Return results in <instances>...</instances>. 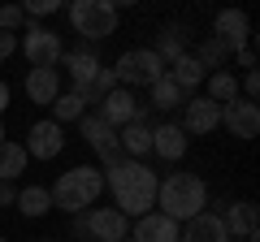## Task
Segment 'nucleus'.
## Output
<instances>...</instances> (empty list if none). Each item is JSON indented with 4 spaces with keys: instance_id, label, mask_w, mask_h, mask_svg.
<instances>
[{
    "instance_id": "obj_2",
    "label": "nucleus",
    "mask_w": 260,
    "mask_h": 242,
    "mask_svg": "<svg viewBox=\"0 0 260 242\" xmlns=\"http://www.w3.org/2000/svg\"><path fill=\"white\" fill-rule=\"evenodd\" d=\"M204 204H208V186L195 173H169L156 186V212L169 216V221H178V225H186L191 216H200Z\"/></svg>"
},
{
    "instance_id": "obj_12",
    "label": "nucleus",
    "mask_w": 260,
    "mask_h": 242,
    "mask_svg": "<svg viewBox=\"0 0 260 242\" xmlns=\"http://www.w3.org/2000/svg\"><path fill=\"white\" fill-rule=\"evenodd\" d=\"M182 134L191 139V134H213L217 126H221V104H213L208 95H195V100L182 104Z\"/></svg>"
},
{
    "instance_id": "obj_8",
    "label": "nucleus",
    "mask_w": 260,
    "mask_h": 242,
    "mask_svg": "<svg viewBox=\"0 0 260 242\" xmlns=\"http://www.w3.org/2000/svg\"><path fill=\"white\" fill-rule=\"evenodd\" d=\"M100 121H109L113 130H121V126H130V121H148L143 117V104L135 100V91H126V87H117V91H109L100 100V112H95Z\"/></svg>"
},
{
    "instance_id": "obj_39",
    "label": "nucleus",
    "mask_w": 260,
    "mask_h": 242,
    "mask_svg": "<svg viewBox=\"0 0 260 242\" xmlns=\"http://www.w3.org/2000/svg\"><path fill=\"white\" fill-rule=\"evenodd\" d=\"M126 242H130V238H126Z\"/></svg>"
},
{
    "instance_id": "obj_23",
    "label": "nucleus",
    "mask_w": 260,
    "mask_h": 242,
    "mask_svg": "<svg viewBox=\"0 0 260 242\" xmlns=\"http://www.w3.org/2000/svg\"><path fill=\"white\" fill-rule=\"evenodd\" d=\"M152 52H156L165 65H174L178 56H186V30H182V26H160L156 48H152Z\"/></svg>"
},
{
    "instance_id": "obj_21",
    "label": "nucleus",
    "mask_w": 260,
    "mask_h": 242,
    "mask_svg": "<svg viewBox=\"0 0 260 242\" xmlns=\"http://www.w3.org/2000/svg\"><path fill=\"white\" fill-rule=\"evenodd\" d=\"M26 147L22 143H13V139H5L0 143V182H18L22 173H26Z\"/></svg>"
},
{
    "instance_id": "obj_15",
    "label": "nucleus",
    "mask_w": 260,
    "mask_h": 242,
    "mask_svg": "<svg viewBox=\"0 0 260 242\" xmlns=\"http://www.w3.org/2000/svg\"><path fill=\"white\" fill-rule=\"evenodd\" d=\"M178 233H182L178 221H169V216H160V212H148V216L135 221L130 242H178Z\"/></svg>"
},
{
    "instance_id": "obj_31",
    "label": "nucleus",
    "mask_w": 260,
    "mask_h": 242,
    "mask_svg": "<svg viewBox=\"0 0 260 242\" xmlns=\"http://www.w3.org/2000/svg\"><path fill=\"white\" fill-rule=\"evenodd\" d=\"M239 95H243V100H256V95H260V74H256V69H247V74H243Z\"/></svg>"
},
{
    "instance_id": "obj_24",
    "label": "nucleus",
    "mask_w": 260,
    "mask_h": 242,
    "mask_svg": "<svg viewBox=\"0 0 260 242\" xmlns=\"http://www.w3.org/2000/svg\"><path fill=\"white\" fill-rule=\"evenodd\" d=\"M165 74L174 78V83L182 87V91H195V87H200V83L208 78V74H204V65H200V61H195L191 52H186V56H178V61H174V65L165 69Z\"/></svg>"
},
{
    "instance_id": "obj_6",
    "label": "nucleus",
    "mask_w": 260,
    "mask_h": 242,
    "mask_svg": "<svg viewBox=\"0 0 260 242\" xmlns=\"http://www.w3.org/2000/svg\"><path fill=\"white\" fill-rule=\"evenodd\" d=\"M18 48L26 52L30 69H56L61 65V35H56L52 26H44V22H26V35L18 39Z\"/></svg>"
},
{
    "instance_id": "obj_28",
    "label": "nucleus",
    "mask_w": 260,
    "mask_h": 242,
    "mask_svg": "<svg viewBox=\"0 0 260 242\" xmlns=\"http://www.w3.org/2000/svg\"><path fill=\"white\" fill-rule=\"evenodd\" d=\"M208 100H213V104H230V100H239V78H234L230 69H217V74H208Z\"/></svg>"
},
{
    "instance_id": "obj_18",
    "label": "nucleus",
    "mask_w": 260,
    "mask_h": 242,
    "mask_svg": "<svg viewBox=\"0 0 260 242\" xmlns=\"http://www.w3.org/2000/svg\"><path fill=\"white\" fill-rule=\"evenodd\" d=\"M221 225H225V233H234V238H247V242H256V204H251V199L225 204Z\"/></svg>"
},
{
    "instance_id": "obj_34",
    "label": "nucleus",
    "mask_w": 260,
    "mask_h": 242,
    "mask_svg": "<svg viewBox=\"0 0 260 242\" xmlns=\"http://www.w3.org/2000/svg\"><path fill=\"white\" fill-rule=\"evenodd\" d=\"M9 204H18V186L13 182H0V208H9Z\"/></svg>"
},
{
    "instance_id": "obj_17",
    "label": "nucleus",
    "mask_w": 260,
    "mask_h": 242,
    "mask_svg": "<svg viewBox=\"0 0 260 242\" xmlns=\"http://www.w3.org/2000/svg\"><path fill=\"white\" fill-rule=\"evenodd\" d=\"M152 156H160V160H182V156H186V134H182V126H174V121L152 126Z\"/></svg>"
},
{
    "instance_id": "obj_1",
    "label": "nucleus",
    "mask_w": 260,
    "mask_h": 242,
    "mask_svg": "<svg viewBox=\"0 0 260 242\" xmlns=\"http://www.w3.org/2000/svg\"><path fill=\"white\" fill-rule=\"evenodd\" d=\"M104 186L113 190V204H117V212L126 216H148L152 208H156V186H160V177L152 173L143 160H126L121 156L117 165H109L104 169Z\"/></svg>"
},
{
    "instance_id": "obj_30",
    "label": "nucleus",
    "mask_w": 260,
    "mask_h": 242,
    "mask_svg": "<svg viewBox=\"0 0 260 242\" xmlns=\"http://www.w3.org/2000/svg\"><path fill=\"white\" fill-rule=\"evenodd\" d=\"M22 13L26 18H48V13H61V0H26Z\"/></svg>"
},
{
    "instance_id": "obj_20",
    "label": "nucleus",
    "mask_w": 260,
    "mask_h": 242,
    "mask_svg": "<svg viewBox=\"0 0 260 242\" xmlns=\"http://www.w3.org/2000/svg\"><path fill=\"white\" fill-rule=\"evenodd\" d=\"M61 95V74L56 69H26V100L30 104H52Z\"/></svg>"
},
{
    "instance_id": "obj_5",
    "label": "nucleus",
    "mask_w": 260,
    "mask_h": 242,
    "mask_svg": "<svg viewBox=\"0 0 260 242\" xmlns=\"http://www.w3.org/2000/svg\"><path fill=\"white\" fill-rule=\"evenodd\" d=\"M160 74H165V61H160L152 48H130V52L117 56V65H113V78H117V87H126V91L152 87Z\"/></svg>"
},
{
    "instance_id": "obj_33",
    "label": "nucleus",
    "mask_w": 260,
    "mask_h": 242,
    "mask_svg": "<svg viewBox=\"0 0 260 242\" xmlns=\"http://www.w3.org/2000/svg\"><path fill=\"white\" fill-rule=\"evenodd\" d=\"M234 61H239L243 69H256V48H251V44H247V48H239V52H234Z\"/></svg>"
},
{
    "instance_id": "obj_19",
    "label": "nucleus",
    "mask_w": 260,
    "mask_h": 242,
    "mask_svg": "<svg viewBox=\"0 0 260 242\" xmlns=\"http://www.w3.org/2000/svg\"><path fill=\"white\" fill-rule=\"evenodd\" d=\"M178 242H230V233H225L221 216L200 212V216H191V221H186V229L178 233Z\"/></svg>"
},
{
    "instance_id": "obj_27",
    "label": "nucleus",
    "mask_w": 260,
    "mask_h": 242,
    "mask_svg": "<svg viewBox=\"0 0 260 242\" xmlns=\"http://www.w3.org/2000/svg\"><path fill=\"white\" fill-rule=\"evenodd\" d=\"M191 56L200 61V65H204V74H217V69H221L225 61H230V48H225L221 39H213V35H208L204 44H200V52H191Z\"/></svg>"
},
{
    "instance_id": "obj_10",
    "label": "nucleus",
    "mask_w": 260,
    "mask_h": 242,
    "mask_svg": "<svg viewBox=\"0 0 260 242\" xmlns=\"http://www.w3.org/2000/svg\"><path fill=\"white\" fill-rule=\"evenodd\" d=\"M78 126H83V143H87V147H91L104 165H117V160H121V147H117V130H113L109 121H100V117L87 112Z\"/></svg>"
},
{
    "instance_id": "obj_4",
    "label": "nucleus",
    "mask_w": 260,
    "mask_h": 242,
    "mask_svg": "<svg viewBox=\"0 0 260 242\" xmlns=\"http://www.w3.org/2000/svg\"><path fill=\"white\" fill-rule=\"evenodd\" d=\"M117 22H121V9L113 0H74L70 5V26H74V35L91 39V44L117 35Z\"/></svg>"
},
{
    "instance_id": "obj_9",
    "label": "nucleus",
    "mask_w": 260,
    "mask_h": 242,
    "mask_svg": "<svg viewBox=\"0 0 260 242\" xmlns=\"http://www.w3.org/2000/svg\"><path fill=\"white\" fill-rule=\"evenodd\" d=\"M221 126L234 134V139H256L260 134V108H256V100H230V104H221Z\"/></svg>"
},
{
    "instance_id": "obj_25",
    "label": "nucleus",
    "mask_w": 260,
    "mask_h": 242,
    "mask_svg": "<svg viewBox=\"0 0 260 242\" xmlns=\"http://www.w3.org/2000/svg\"><path fill=\"white\" fill-rule=\"evenodd\" d=\"M48 108H52V121H56V126H65V121H83V117H87V100H83L78 91L56 95V100L48 104Z\"/></svg>"
},
{
    "instance_id": "obj_38",
    "label": "nucleus",
    "mask_w": 260,
    "mask_h": 242,
    "mask_svg": "<svg viewBox=\"0 0 260 242\" xmlns=\"http://www.w3.org/2000/svg\"><path fill=\"white\" fill-rule=\"evenodd\" d=\"M0 242H9V238H0Z\"/></svg>"
},
{
    "instance_id": "obj_36",
    "label": "nucleus",
    "mask_w": 260,
    "mask_h": 242,
    "mask_svg": "<svg viewBox=\"0 0 260 242\" xmlns=\"http://www.w3.org/2000/svg\"><path fill=\"white\" fill-rule=\"evenodd\" d=\"M0 143H5V126H0Z\"/></svg>"
},
{
    "instance_id": "obj_11",
    "label": "nucleus",
    "mask_w": 260,
    "mask_h": 242,
    "mask_svg": "<svg viewBox=\"0 0 260 242\" xmlns=\"http://www.w3.org/2000/svg\"><path fill=\"white\" fill-rule=\"evenodd\" d=\"M87 233H91V242H126L130 221L117 208H87Z\"/></svg>"
},
{
    "instance_id": "obj_37",
    "label": "nucleus",
    "mask_w": 260,
    "mask_h": 242,
    "mask_svg": "<svg viewBox=\"0 0 260 242\" xmlns=\"http://www.w3.org/2000/svg\"><path fill=\"white\" fill-rule=\"evenodd\" d=\"M39 242H56V238H39Z\"/></svg>"
},
{
    "instance_id": "obj_29",
    "label": "nucleus",
    "mask_w": 260,
    "mask_h": 242,
    "mask_svg": "<svg viewBox=\"0 0 260 242\" xmlns=\"http://www.w3.org/2000/svg\"><path fill=\"white\" fill-rule=\"evenodd\" d=\"M18 26H26V13H22V5H5V9H0V30H5V35H13Z\"/></svg>"
},
{
    "instance_id": "obj_22",
    "label": "nucleus",
    "mask_w": 260,
    "mask_h": 242,
    "mask_svg": "<svg viewBox=\"0 0 260 242\" xmlns=\"http://www.w3.org/2000/svg\"><path fill=\"white\" fill-rule=\"evenodd\" d=\"M148 91H152V108H160V112H169V108H182V104H186V91H182V87H178L169 74H160L156 83L148 87Z\"/></svg>"
},
{
    "instance_id": "obj_26",
    "label": "nucleus",
    "mask_w": 260,
    "mask_h": 242,
    "mask_svg": "<svg viewBox=\"0 0 260 242\" xmlns=\"http://www.w3.org/2000/svg\"><path fill=\"white\" fill-rule=\"evenodd\" d=\"M18 212L22 216H48L52 212V195H48V186H26V190H18Z\"/></svg>"
},
{
    "instance_id": "obj_13",
    "label": "nucleus",
    "mask_w": 260,
    "mask_h": 242,
    "mask_svg": "<svg viewBox=\"0 0 260 242\" xmlns=\"http://www.w3.org/2000/svg\"><path fill=\"white\" fill-rule=\"evenodd\" d=\"M61 65H65V74H70V83H74V91L83 95L87 104H95L91 83H95V74H100V61H95V52H61Z\"/></svg>"
},
{
    "instance_id": "obj_14",
    "label": "nucleus",
    "mask_w": 260,
    "mask_h": 242,
    "mask_svg": "<svg viewBox=\"0 0 260 242\" xmlns=\"http://www.w3.org/2000/svg\"><path fill=\"white\" fill-rule=\"evenodd\" d=\"M213 39H221L230 52L247 48V44H251V22H247V13H243V9H221V13L213 18Z\"/></svg>"
},
{
    "instance_id": "obj_32",
    "label": "nucleus",
    "mask_w": 260,
    "mask_h": 242,
    "mask_svg": "<svg viewBox=\"0 0 260 242\" xmlns=\"http://www.w3.org/2000/svg\"><path fill=\"white\" fill-rule=\"evenodd\" d=\"M13 52H18V35H5L0 30V61H9Z\"/></svg>"
},
{
    "instance_id": "obj_7",
    "label": "nucleus",
    "mask_w": 260,
    "mask_h": 242,
    "mask_svg": "<svg viewBox=\"0 0 260 242\" xmlns=\"http://www.w3.org/2000/svg\"><path fill=\"white\" fill-rule=\"evenodd\" d=\"M22 147H26V156H30V160H56V156L65 151V126H56L52 117L35 121Z\"/></svg>"
},
{
    "instance_id": "obj_3",
    "label": "nucleus",
    "mask_w": 260,
    "mask_h": 242,
    "mask_svg": "<svg viewBox=\"0 0 260 242\" xmlns=\"http://www.w3.org/2000/svg\"><path fill=\"white\" fill-rule=\"evenodd\" d=\"M100 190H104L100 169L95 165H74L70 173L56 177V186L48 190V195H52V208H61V212H70V216H83L87 208L100 199Z\"/></svg>"
},
{
    "instance_id": "obj_35",
    "label": "nucleus",
    "mask_w": 260,
    "mask_h": 242,
    "mask_svg": "<svg viewBox=\"0 0 260 242\" xmlns=\"http://www.w3.org/2000/svg\"><path fill=\"white\" fill-rule=\"evenodd\" d=\"M9 108V83H0V112Z\"/></svg>"
},
{
    "instance_id": "obj_16",
    "label": "nucleus",
    "mask_w": 260,
    "mask_h": 242,
    "mask_svg": "<svg viewBox=\"0 0 260 242\" xmlns=\"http://www.w3.org/2000/svg\"><path fill=\"white\" fill-rule=\"evenodd\" d=\"M117 147H121L126 160L152 156V126H148V121H130V126H121V130H117Z\"/></svg>"
}]
</instances>
